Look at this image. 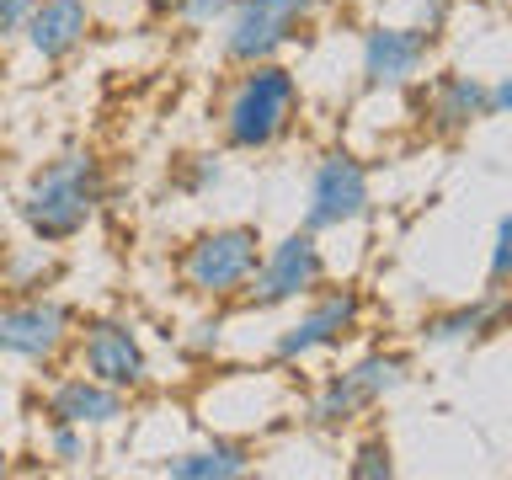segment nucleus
I'll return each mask as SVG.
<instances>
[{
  "label": "nucleus",
  "instance_id": "20",
  "mask_svg": "<svg viewBox=\"0 0 512 480\" xmlns=\"http://www.w3.org/2000/svg\"><path fill=\"white\" fill-rule=\"evenodd\" d=\"M43 454L54 459V464H80V459L91 454V443H86V427L48 422V427H43Z\"/></svg>",
  "mask_w": 512,
  "mask_h": 480
},
{
  "label": "nucleus",
  "instance_id": "18",
  "mask_svg": "<svg viewBox=\"0 0 512 480\" xmlns=\"http://www.w3.org/2000/svg\"><path fill=\"white\" fill-rule=\"evenodd\" d=\"M347 475L352 480H390L395 475V448L384 432H374V438H363L358 448H352V459H347Z\"/></svg>",
  "mask_w": 512,
  "mask_h": 480
},
{
  "label": "nucleus",
  "instance_id": "15",
  "mask_svg": "<svg viewBox=\"0 0 512 480\" xmlns=\"http://www.w3.org/2000/svg\"><path fill=\"white\" fill-rule=\"evenodd\" d=\"M502 320H507V294L502 288H486V294L470 299V304L427 315L422 320V342H432V347H475V342H486V336L502 331Z\"/></svg>",
  "mask_w": 512,
  "mask_h": 480
},
{
  "label": "nucleus",
  "instance_id": "2",
  "mask_svg": "<svg viewBox=\"0 0 512 480\" xmlns=\"http://www.w3.org/2000/svg\"><path fill=\"white\" fill-rule=\"evenodd\" d=\"M235 80L224 86L219 102V139L224 150H272L294 134L299 112H304V91L299 75L278 59H256V64H235Z\"/></svg>",
  "mask_w": 512,
  "mask_h": 480
},
{
  "label": "nucleus",
  "instance_id": "7",
  "mask_svg": "<svg viewBox=\"0 0 512 480\" xmlns=\"http://www.w3.org/2000/svg\"><path fill=\"white\" fill-rule=\"evenodd\" d=\"M75 342V310L48 294H22L0 304V352L22 363H59L64 347Z\"/></svg>",
  "mask_w": 512,
  "mask_h": 480
},
{
  "label": "nucleus",
  "instance_id": "9",
  "mask_svg": "<svg viewBox=\"0 0 512 480\" xmlns=\"http://www.w3.org/2000/svg\"><path fill=\"white\" fill-rule=\"evenodd\" d=\"M75 352H80V368L91 379L112 384L123 395H139L150 384V352H144L139 331L118 315H96L75 331Z\"/></svg>",
  "mask_w": 512,
  "mask_h": 480
},
{
  "label": "nucleus",
  "instance_id": "14",
  "mask_svg": "<svg viewBox=\"0 0 512 480\" xmlns=\"http://www.w3.org/2000/svg\"><path fill=\"white\" fill-rule=\"evenodd\" d=\"M22 38L43 64H64L91 38V6L86 0H38L27 27H22Z\"/></svg>",
  "mask_w": 512,
  "mask_h": 480
},
{
  "label": "nucleus",
  "instance_id": "11",
  "mask_svg": "<svg viewBox=\"0 0 512 480\" xmlns=\"http://www.w3.org/2000/svg\"><path fill=\"white\" fill-rule=\"evenodd\" d=\"M438 32L427 22L416 27H368L363 32V86L368 91H400L427 70Z\"/></svg>",
  "mask_w": 512,
  "mask_h": 480
},
{
  "label": "nucleus",
  "instance_id": "19",
  "mask_svg": "<svg viewBox=\"0 0 512 480\" xmlns=\"http://www.w3.org/2000/svg\"><path fill=\"white\" fill-rule=\"evenodd\" d=\"M219 155H187V160H176V192H187V198H203V192H214L219 187Z\"/></svg>",
  "mask_w": 512,
  "mask_h": 480
},
{
  "label": "nucleus",
  "instance_id": "25",
  "mask_svg": "<svg viewBox=\"0 0 512 480\" xmlns=\"http://www.w3.org/2000/svg\"><path fill=\"white\" fill-rule=\"evenodd\" d=\"M288 6H294V11L304 16V22H315V16H326V11L336 6V0H288Z\"/></svg>",
  "mask_w": 512,
  "mask_h": 480
},
{
  "label": "nucleus",
  "instance_id": "10",
  "mask_svg": "<svg viewBox=\"0 0 512 480\" xmlns=\"http://www.w3.org/2000/svg\"><path fill=\"white\" fill-rule=\"evenodd\" d=\"M310 27L288 0H235L224 11V59L230 64H256V59H278L299 32Z\"/></svg>",
  "mask_w": 512,
  "mask_h": 480
},
{
  "label": "nucleus",
  "instance_id": "17",
  "mask_svg": "<svg viewBox=\"0 0 512 480\" xmlns=\"http://www.w3.org/2000/svg\"><path fill=\"white\" fill-rule=\"evenodd\" d=\"M64 272V262L54 256V246H16V251H0V294L22 299V294H43Z\"/></svg>",
  "mask_w": 512,
  "mask_h": 480
},
{
  "label": "nucleus",
  "instance_id": "13",
  "mask_svg": "<svg viewBox=\"0 0 512 480\" xmlns=\"http://www.w3.org/2000/svg\"><path fill=\"white\" fill-rule=\"evenodd\" d=\"M43 411H48V422H70V427L96 432V427L123 422L128 395L112 390V384H102V379H91V374H70V379H59L54 390L43 395Z\"/></svg>",
  "mask_w": 512,
  "mask_h": 480
},
{
  "label": "nucleus",
  "instance_id": "8",
  "mask_svg": "<svg viewBox=\"0 0 512 480\" xmlns=\"http://www.w3.org/2000/svg\"><path fill=\"white\" fill-rule=\"evenodd\" d=\"M374 203L368 187V166L347 150H326L310 171V198H304V230L326 235V230H347L358 224Z\"/></svg>",
  "mask_w": 512,
  "mask_h": 480
},
{
  "label": "nucleus",
  "instance_id": "23",
  "mask_svg": "<svg viewBox=\"0 0 512 480\" xmlns=\"http://www.w3.org/2000/svg\"><path fill=\"white\" fill-rule=\"evenodd\" d=\"M32 6H38V0H0V43H6V38H22Z\"/></svg>",
  "mask_w": 512,
  "mask_h": 480
},
{
  "label": "nucleus",
  "instance_id": "4",
  "mask_svg": "<svg viewBox=\"0 0 512 480\" xmlns=\"http://www.w3.org/2000/svg\"><path fill=\"white\" fill-rule=\"evenodd\" d=\"M411 374V358L406 352H363L358 363H347L342 374H331L320 390L310 395L304 406V422L315 432H342L352 427L358 416H368L384 395H395Z\"/></svg>",
  "mask_w": 512,
  "mask_h": 480
},
{
  "label": "nucleus",
  "instance_id": "3",
  "mask_svg": "<svg viewBox=\"0 0 512 480\" xmlns=\"http://www.w3.org/2000/svg\"><path fill=\"white\" fill-rule=\"evenodd\" d=\"M262 230L256 224H219V230H203L192 235L182 256H176V278L192 299H208V304H230L240 299V288L262 262Z\"/></svg>",
  "mask_w": 512,
  "mask_h": 480
},
{
  "label": "nucleus",
  "instance_id": "26",
  "mask_svg": "<svg viewBox=\"0 0 512 480\" xmlns=\"http://www.w3.org/2000/svg\"><path fill=\"white\" fill-rule=\"evenodd\" d=\"M144 6H150V16H176V6H182V0H144Z\"/></svg>",
  "mask_w": 512,
  "mask_h": 480
},
{
  "label": "nucleus",
  "instance_id": "24",
  "mask_svg": "<svg viewBox=\"0 0 512 480\" xmlns=\"http://www.w3.org/2000/svg\"><path fill=\"white\" fill-rule=\"evenodd\" d=\"M507 107H512V80H496L491 86V118H502Z\"/></svg>",
  "mask_w": 512,
  "mask_h": 480
},
{
  "label": "nucleus",
  "instance_id": "1",
  "mask_svg": "<svg viewBox=\"0 0 512 480\" xmlns=\"http://www.w3.org/2000/svg\"><path fill=\"white\" fill-rule=\"evenodd\" d=\"M102 198H107L102 160L91 150H64L27 176L16 214H22V230L38 240V246H64V240H75L96 219Z\"/></svg>",
  "mask_w": 512,
  "mask_h": 480
},
{
  "label": "nucleus",
  "instance_id": "22",
  "mask_svg": "<svg viewBox=\"0 0 512 480\" xmlns=\"http://www.w3.org/2000/svg\"><path fill=\"white\" fill-rule=\"evenodd\" d=\"M235 0H182L176 6V16H182L187 27H214V22H224V11H230Z\"/></svg>",
  "mask_w": 512,
  "mask_h": 480
},
{
  "label": "nucleus",
  "instance_id": "21",
  "mask_svg": "<svg viewBox=\"0 0 512 480\" xmlns=\"http://www.w3.org/2000/svg\"><path fill=\"white\" fill-rule=\"evenodd\" d=\"M512 272V219H496L491 235V267H486V288H502Z\"/></svg>",
  "mask_w": 512,
  "mask_h": 480
},
{
  "label": "nucleus",
  "instance_id": "27",
  "mask_svg": "<svg viewBox=\"0 0 512 480\" xmlns=\"http://www.w3.org/2000/svg\"><path fill=\"white\" fill-rule=\"evenodd\" d=\"M11 470V454H6V443H0V475H6Z\"/></svg>",
  "mask_w": 512,
  "mask_h": 480
},
{
  "label": "nucleus",
  "instance_id": "5",
  "mask_svg": "<svg viewBox=\"0 0 512 480\" xmlns=\"http://www.w3.org/2000/svg\"><path fill=\"white\" fill-rule=\"evenodd\" d=\"M326 283V251H320L315 230H288L283 240L262 246V262L240 288V304L246 310H283V304H299L304 294Z\"/></svg>",
  "mask_w": 512,
  "mask_h": 480
},
{
  "label": "nucleus",
  "instance_id": "6",
  "mask_svg": "<svg viewBox=\"0 0 512 480\" xmlns=\"http://www.w3.org/2000/svg\"><path fill=\"white\" fill-rule=\"evenodd\" d=\"M358 331H363V294L358 288H326L320 283L315 294H304L299 320L272 342V358L304 363V358H315V352H331V347L352 342Z\"/></svg>",
  "mask_w": 512,
  "mask_h": 480
},
{
  "label": "nucleus",
  "instance_id": "16",
  "mask_svg": "<svg viewBox=\"0 0 512 480\" xmlns=\"http://www.w3.org/2000/svg\"><path fill=\"white\" fill-rule=\"evenodd\" d=\"M166 475L171 480H240V475H251V448L235 443V438L198 443V448H187V454H171Z\"/></svg>",
  "mask_w": 512,
  "mask_h": 480
},
{
  "label": "nucleus",
  "instance_id": "12",
  "mask_svg": "<svg viewBox=\"0 0 512 480\" xmlns=\"http://www.w3.org/2000/svg\"><path fill=\"white\" fill-rule=\"evenodd\" d=\"M416 112H422L427 134L438 139H464L475 123L491 118V86L480 75H459V70H443L432 75L422 91H416Z\"/></svg>",
  "mask_w": 512,
  "mask_h": 480
}]
</instances>
